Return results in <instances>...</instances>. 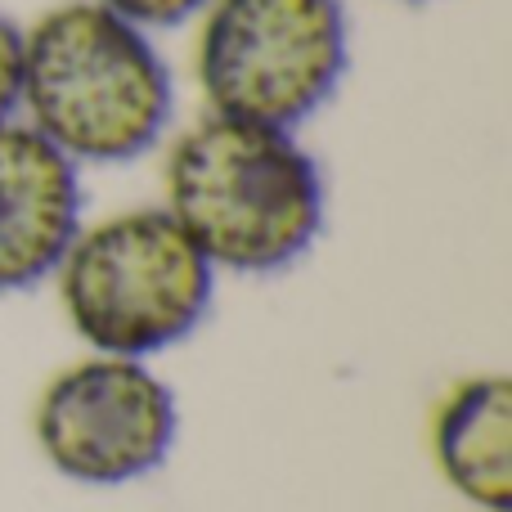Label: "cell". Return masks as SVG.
<instances>
[{"instance_id":"cell-7","label":"cell","mask_w":512,"mask_h":512,"mask_svg":"<svg viewBox=\"0 0 512 512\" xmlns=\"http://www.w3.org/2000/svg\"><path fill=\"white\" fill-rule=\"evenodd\" d=\"M441 481L477 512L512 508V382L504 373L459 378L432 414Z\"/></svg>"},{"instance_id":"cell-2","label":"cell","mask_w":512,"mask_h":512,"mask_svg":"<svg viewBox=\"0 0 512 512\" xmlns=\"http://www.w3.org/2000/svg\"><path fill=\"white\" fill-rule=\"evenodd\" d=\"M171 108L176 86L158 45L99 0H68L23 27L18 113L77 167L144 158Z\"/></svg>"},{"instance_id":"cell-3","label":"cell","mask_w":512,"mask_h":512,"mask_svg":"<svg viewBox=\"0 0 512 512\" xmlns=\"http://www.w3.org/2000/svg\"><path fill=\"white\" fill-rule=\"evenodd\" d=\"M50 279L72 333L90 351L131 360L185 342L216 292V270L162 203L81 221Z\"/></svg>"},{"instance_id":"cell-1","label":"cell","mask_w":512,"mask_h":512,"mask_svg":"<svg viewBox=\"0 0 512 512\" xmlns=\"http://www.w3.org/2000/svg\"><path fill=\"white\" fill-rule=\"evenodd\" d=\"M162 207L216 274H274L324 230V176L297 131L207 113L162 158Z\"/></svg>"},{"instance_id":"cell-6","label":"cell","mask_w":512,"mask_h":512,"mask_svg":"<svg viewBox=\"0 0 512 512\" xmlns=\"http://www.w3.org/2000/svg\"><path fill=\"white\" fill-rule=\"evenodd\" d=\"M81 230V176L27 122L0 126V297L54 274Z\"/></svg>"},{"instance_id":"cell-9","label":"cell","mask_w":512,"mask_h":512,"mask_svg":"<svg viewBox=\"0 0 512 512\" xmlns=\"http://www.w3.org/2000/svg\"><path fill=\"white\" fill-rule=\"evenodd\" d=\"M23 99V27L0 9V126L18 117Z\"/></svg>"},{"instance_id":"cell-10","label":"cell","mask_w":512,"mask_h":512,"mask_svg":"<svg viewBox=\"0 0 512 512\" xmlns=\"http://www.w3.org/2000/svg\"><path fill=\"white\" fill-rule=\"evenodd\" d=\"M400 5H423V0H400Z\"/></svg>"},{"instance_id":"cell-8","label":"cell","mask_w":512,"mask_h":512,"mask_svg":"<svg viewBox=\"0 0 512 512\" xmlns=\"http://www.w3.org/2000/svg\"><path fill=\"white\" fill-rule=\"evenodd\" d=\"M99 5L135 23L140 32H167V27H185L189 18H198L207 0H99Z\"/></svg>"},{"instance_id":"cell-4","label":"cell","mask_w":512,"mask_h":512,"mask_svg":"<svg viewBox=\"0 0 512 512\" xmlns=\"http://www.w3.org/2000/svg\"><path fill=\"white\" fill-rule=\"evenodd\" d=\"M346 54L342 0H207L194 77L207 113L297 131L342 86Z\"/></svg>"},{"instance_id":"cell-5","label":"cell","mask_w":512,"mask_h":512,"mask_svg":"<svg viewBox=\"0 0 512 512\" xmlns=\"http://www.w3.org/2000/svg\"><path fill=\"white\" fill-rule=\"evenodd\" d=\"M176 396L149 360H72L41 387L32 436L41 459L77 486H126L162 468L176 445Z\"/></svg>"}]
</instances>
